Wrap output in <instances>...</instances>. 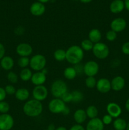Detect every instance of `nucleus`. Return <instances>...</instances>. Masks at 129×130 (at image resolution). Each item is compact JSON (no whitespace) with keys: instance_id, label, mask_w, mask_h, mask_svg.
<instances>
[{"instance_id":"obj_1","label":"nucleus","mask_w":129,"mask_h":130,"mask_svg":"<svg viewBox=\"0 0 129 130\" xmlns=\"http://www.w3.org/2000/svg\"><path fill=\"white\" fill-rule=\"evenodd\" d=\"M43 110L42 104L35 99L27 100L25 102L23 107L24 114L30 118H36L42 114Z\"/></svg>"},{"instance_id":"obj_2","label":"nucleus","mask_w":129,"mask_h":130,"mask_svg":"<svg viewBox=\"0 0 129 130\" xmlns=\"http://www.w3.org/2000/svg\"><path fill=\"white\" fill-rule=\"evenodd\" d=\"M84 57V52L78 45H72L66 50V60L72 65L80 63Z\"/></svg>"},{"instance_id":"obj_3","label":"nucleus","mask_w":129,"mask_h":130,"mask_svg":"<svg viewBox=\"0 0 129 130\" xmlns=\"http://www.w3.org/2000/svg\"><path fill=\"white\" fill-rule=\"evenodd\" d=\"M50 91L54 98L60 99L66 92L68 91V86L63 80L56 79L52 83Z\"/></svg>"},{"instance_id":"obj_4","label":"nucleus","mask_w":129,"mask_h":130,"mask_svg":"<svg viewBox=\"0 0 129 130\" xmlns=\"http://www.w3.org/2000/svg\"><path fill=\"white\" fill-rule=\"evenodd\" d=\"M47 63V60L44 55L42 54H35L30 58V69L35 72L42 71L44 69Z\"/></svg>"},{"instance_id":"obj_5","label":"nucleus","mask_w":129,"mask_h":130,"mask_svg":"<svg viewBox=\"0 0 129 130\" xmlns=\"http://www.w3.org/2000/svg\"><path fill=\"white\" fill-rule=\"evenodd\" d=\"M92 52L94 56L99 60L106 59L110 55L109 47L107 44L102 42H99L94 44Z\"/></svg>"},{"instance_id":"obj_6","label":"nucleus","mask_w":129,"mask_h":130,"mask_svg":"<svg viewBox=\"0 0 129 130\" xmlns=\"http://www.w3.org/2000/svg\"><path fill=\"white\" fill-rule=\"evenodd\" d=\"M66 107L65 103L59 98H54L48 104L49 112L55 114H62Z\"/></svg>"},{"instance_id":"obj_7","label":"nucleus","mask_w":129,"mask_h":130,"mask_svg":"<svg viewBox=\"0 0 129 130\" xmlns=\"http://www.w3.org/2000/svg\"><path fill=\"white\" fill-rule=\"evenodd\" d=\"M99 71V66L96 61L90 60L83 65V74L87 77H95Z\"/></svg>"},{"instance_id":"obj_8","label":"nucleus","mask_w":129,"mask_h":130,"mask_svg":"<svg viewBox=\"0 0 129 130\" xmlns=\"http://www.w3.org/2000/svg\"><path fill=\"white\" fill-rule=\"evenodd\" d=\"M32 94L33 99L42 102L48 97V90L44 85L35 86L33 88Z\"/></svg>"},{"instance_id":"obj_9","label":"nucleus","mask_w":129,"mask_h":130,"mask_svg":"<svg viewBox=\"0 0 129 130\" xmlns=\"http://www.w3.org/2000/svg\"><path fill=\"white\" fill-rule=\"evenodd\" d=\"M14 126V119L9 114L0 115V130H10Z\"/></svg>"},{"instance_id":"obj_10","label":"nucleus","mask_w":129,"mask_h":130,"mask_svg":"<svg viewBox=\"0 0 129 130\" xmlns=\"http://www.w3.org/2000/svg\"><path fill=\"white\" fill-rule=\"evenodd\" d=\"M16 52L20 57H29L33 52V48L30 44L21 43L16 47Z\"/></svg>"},{"instance_id":"obj_11","label":"nucleus","mask_w":129,"mask_h":130,"mask_svg":"<svg viewBox=\"0 0 129 130\" xmlns=\"http://www.w3.org/2000/svg\"><path fill=\"white\" fill-rule=\"evenodd\" d=\"M96 89L101 93H107L111 90V81L105 77H101L97 81Z\"/></svg>"},{"instance_id":"obj_12","label":"nucleus","mask_w":129,"mask_h":130,"mask_svg":"<svg viewBox=\"0 0 129 130\" xmlns=\"http://www.w3.org/2000/svg\"><path fill=\"white\" fill-rule=\"evenodd\" d=\"M126 27V22L124 19L121 17L116 18L111 21L110 24L111 30L116 33L123 31Z\"/></svg>"},{"instance_id":"obj_13","label":"nucleus","mask_w":129,"mask_h":130,"mask_svg":"<svg viewBox=\"0 0 129 130\" xmlns=\"http://www.w3.org/2000/svg\"><path fill=\"white\" fill-rule=\"evenodd\" d=\"M46 74L42 71L33 73L30 81L34 86H40V85H44L46 81Z\"/></svg>"},{"instance_id":"obj_14","label":"nucleus","mask_w":129,"mask_h":130,"mask_svg":"<svg viewBox=\"0 0 129 130\" xmlns=\"http://www.w3.org/2000/svg\"><path fill=\"white\" fill-rule=\"evenodd\" d=\"M106 111L108 114L111 116L113 118H119L121 114V108L118 104L115 102H110L106 106Z\"/></svg>"},{"instance_id":"obj_15","label":"nucleus","mask_w":129,"mask_h":130,"mask_svg":"<svg viewBox=\"0 0 129 130\" xmlns=\"http://www.w3.org/2000/svg\"><path fill=\"white\" fill-rule=\"evenodd\" d=\"M46 6L43 3L40 2H35L31 5L30 7V12L34 16H42L45 13Z\"/></svg>"},{"instance_id":"obj_16","label":"nucleus","mask_w":129,"mask_h":130,"mask_svg":"<svg viewBox=\"0 0 129 130\" xmlns=\"http://www.w3.org/2000/svg\"><path fill=\"white\" fill-rule=\"evenodd\" d=\"M104 125L102 120L99 118L91 119L89 121L85 127V130H104Z\"/></svg>"},{"instance_id":"obj_17","label":"nucleus","mask_w":129,"mask_h":130,"mask_svg":"<svg viewBox=\"0 0 129 130\" xmlns=\"http://www.w3.org/2000/svg\"><path fill=\"white\" fill-rule=\"evenodd\" d=\"M111 90L115 91H120L125 86V79L120 76H115L111 81Z\"/></svg>"},{"instance_id":"obj_18","label":"nucleus","mask_w":129,"mask_h":130,"mask_svg":"<svg viewBox=\"0 0 129 130\" xmlns=\"http://www.w3.org/2000/svg\"><path fill=\"white\" fill-rule=\"evenodd\" d=\"M125 8V3L122 0H113L111 3L110 10L111 13L115 14L121 13Z\"/></svg>"},{"instance_id":"obj_19","label":"nucleus","mask_w":129,"mask_h":130,"mask_svg":"<svg viewBox=\"0 0 129 130\" xmlns=\"http://www.w3.org/2000/svg\"><path fill=\"white\" fill-rule=\"evenodd\" d=\"M87 116L85 110L83 109H78L75 111L73 114V119L77 124H82L87 119Z\"/></svg>"},{"instance_id":"obj_20","label":"nucleus","mask_w":129,"mask_h":130,"mask_svg":"<svg viewBox=\"0 0 129 130\" xmlns=\"http://www.w3.org/2000/svg\"><path fill=\"white\" fill-rule=\"evenodd\" d=\"M0 65L3 69L5 71H10L13 68L15 62L12 57L10 56H5L0 60Z\"/></svg>"},{"instance_id":"obj_21","label":"nucleus","mask_w":129,"mask_h":130,"mask_svg":"<svg viewBox=\"0 0 129 130\" xmlns=\"http://www.w3.org/2000/svg\"><path fill=\"white\" fill-rule=\"evenodd\" d=\"M15 96L18 101H27L30 96V92H29V90L25 88H20L16 90Z\"/></svg>"},{"instance_id":"obj_22","label":"nucleus","mask_w":129,"mask_h":130,"mask_svg":"<svg viewBox=\"0 0 129 130\" xmlns=\"http://www.w3.org/2000/svg\"><path fill=\"white\" fill-rule=\"evenodd\" d=\"M101 38H102V34L98 29L94 28L91 29L89 32L88 39L94 44L101 42Z\"/></svg>"},{"instance_id":"obj_23","label":"nucleus","mask_w":129,"mask_h":130,"mask_svg":"<svg viewBox=\"0 0 129 130\" xmlns=\"http://www.w3.org/2000/svg\"><path fill=\"white\" fill-rule=\"evenodd\" d=\"M63 76L67 80H73L78 75L74 67H67L63 71Z\"/></svg>"},{"instance_id":"obj_24","label":"nucleus","mask_w":129,"mask_h":130,"mask_svg":"<svg viewBox=\"0 0 129 130\" xmlns=\"http://www.w3.org/2000/svg\"><path fill=\"white\" fill-rule=\"evenodd\" d=\"M113 126L115 130H126L127 123L123 118H118L113 122Z\"/></svg>"},{"instance_id":"obj_25","label":"nucleus","mask_w":129,"mask_h":130,"mask_svg":"<svg viewBox=\"0 0 129 130\" xmlns=\"http://www.w3.org/2000/svg\"><path fill=\"white\" fill-rule=\"evenodd\" d=\"M32 74L33 73L30 69L25 68L22 69V71H20L19 77L22 81H24V82H27V81H30Z\"/></svg>"},{"instance_id":"obj_26","label":"nucleus","mask_w":129,"mask_h":130,"mask_svg":"<svg viewBox=\"0 0 129 130\" xmlns=\"http://www.w3.org/2000/svg\"><path fill=\"white\" fill-rule=\"evenodd\" d=\"M86 114H87V118H89L90 119H94V118H97L99 111L95 105H91L87 107L85 110Z\"/></svg>"},{"instance_id":"obj_27","label":"nucleus","mask_w":129,"mask_h":130,"mask_svg":"<svg viewBox=\"0 0 129 130\" xmlns=\"http://www.w3.org/2000/svg\"><path fill=\"white\" fill-rule=\"evenodd\" d=\"M53 56L54 59L58 62H63L64 60H66V50L61 48L56 50Z\"/></svg>"},{"instance_id":"obj_28","label":"nucleus","mask_w":129,"mask_h":130,"mask_svg":"<svg viewBox=\"0 0 129 130\" xmlns=\"http://www.w3.org/2000/svg\"><path fill=\"white\" fill-rule=\"evenodd\" d=\"M94 43L89 40V39H83L82 42L80 46L81 47L83 52H89L92 51L94 46Z\"/></svg>"},{"instance_id":"obj_29","label":"nucleus","mask_w":129,"mask_h":130,"mask_svg":"<svg viewBox=\"0 0 129 130\" xmlns=\"http://www.w3.org/2000/svg\"><path fill=\"white\" fill-rule=\"evenodd\" d=\"M72 93V102L73 103H79L83 99V94L79 90H74Z\"/></svg>"},{"instance_id":"obj_30","label":"nucleus","mask_w":129,"mask_h":130,"mask_svg":"<svg viewBox=\"0 0 129 130\" xmlns=\"http://www.w3.org/2000/svg\"><path fill=\"white\" fill-rule=\"evenodd\" d=\"M18 66L22 69L27 68L30 64V58L29 57H20L17 61Z\"/></svg>"},{"instance_id":"obj_31","label":"nucleus","mask_w":129,"mask_h":130,"mask_svg":"<svg viewBox=\"0 0 129 130\" xmlns=\"http://www.w3.org/2000/svg\"><path fill=\"white\" fill-rule=\"evenodd\" d=\"M97 80L95 77H87L85 81L86 87L89 89H92L96 86Z\"/></svg>"},{"instance_id":"obj_32","label":"nucleus","mask_w":129,"mask_h":130,"mask_svg":"<svg viewBox=\"0 0 129 130\" xmlns=\"http://www.w3.org/2000/svg\"><path fill=\"white\" fill-rule=\"evenodd\" d=\"M7 79L11 83L15 84L18 81V76L15 72L10 71L7 74Z\"/></svg>"},{"instance_id":"obj_33","label":"nucleus","mask_w":129,"mask_h":130,"mask_svg":"<svg viewBox=\"0 0 129 130\" xmlns=\"http://www.w3.org/2000/svg\"><path fill=\"white\" fill-rule=\"evenodd\" d=\"M10 105L5 101L0 102V113L1 114H8L10 110Z\"/></svg>"},{"instance_id":"obj_34","label":"nucleus","mask_w":129,"mask_h":130,"mask_svg":"<svg viewBox=\"0 0 129 130\" xmlns=\"http://www.w3.org/2000/svg\"><path fill=\"white\" fill-rule=\"evenodd\" d=\"M117 38V33L112 30H110L107 31L106 34V38L108 41H114Z\"/></svg>"},{"instance_id":"obj_35","label":"nucleus","mask_w":129,"mask_h":130,"mask_svg":"<svg viewBox=\"0 0 129 130\" xmlns=\"http://www.w3.org/2000/svg\"><path fill=\"white\" fill-rule=\"evenodd\" d=\"M63 102H64L65 104L67 103H70L72 102V93L69 92V91H67L60 98Z\"/></svg>"},{"instance_id":"obj_36","label":"nucleus","mask_w":129,"mask_h":130,"mask_svg":"<svg viewBox=\"0 0 129 130\" xmlns=\"http://www.w3.org/2000/svg\"><path fill=\"white\" fill-rule=\"evenodd\" d=\"M5 91H6L7 95H15V92H16V90L15 88V86H13L12 85H8L5 86Z\"/></svg>"},{"instance_id":"obj_37","label":"nucleus","mask_w":129,"mask_h":130,"mask_svg":"<svg viewBox=\"0 0 129 130\" xmlns=\"http://www.w3.org/2000/svg\"><path fill=\"white\" fill-rule=\"evenodd\" d=\"M113 118L110 116L109 114H105L104 116H103L102 118V121L104 125H109V124H111V123L113 122Z\"/></svg>"},{"instance_id":"obj_38","label":"nucleus","mask_w":129,"mask_h":130,"mask_svg":"<svg viewBox=\"0 0 129 130\" xmlns=\"http://www.w3.org/2000/svg\"><path fill=\"white\" fill-rule=\"evenodd\" d=\"M121 52H123V53L126 55H129V41L126 42V43H124L121 46Z\"/></svg>"},{"instance_id":"obj_39","label":"nucleus","mask_w":129,"mask_h":130,"mask_svg":"<svg viewBox=\"0 0 129 130\" xmlns=\"http://www.w3.org/2000/svg\"><path fill=\"white\" fill-rule=\"evenodd\" d=\"M74 68L75 69L76 71H77V75L81 74L82 73H83V65L80 64V63L78 64L75 65Z\"/></svg>"},{"instance_id":"obj_40","label":"nucleus","mask_w":129,"mask_h":130,"mask_svg":"<svg viewBox=\"0 0 129 130\" xmlns=\"http://www.w3.org/2000/svg\"><path fill=\"white\" fill-rule=\"evenodd\" d=\"M6 93L5 91V88L0 87V102L4 101L6 97Z\"/></svg>"},{"instance_id":"obj_41","label":"nucleus","mask_w":129,"mask_h":130,"mask_svg":"<svg viewBox=\"0 0 129 130\" xmlns=\"http://www.w3.org/2000/svg\"><path fill=\"white\" fill-rule=\"evenodd\" d=\"M24 32H25V29H24V27L21 26H18L15 29V33L17 36L22 35Z\"/></svg>"},{"instance_id":"obj_42","label":"nucleus","mask_w":129,"mask_h":130,"mask_svg":"<svg viewBox=\"0 0 129 130\" xmlns=\"http://www.w3.org/2000/svg\"><path fill=\"white\" fill-rule=\"evenodd\" d=\"M69 130H85V129L82 124H76L72 126Z\"/></svg>"},{"instance_id":"obj_43","label":"nucleus","mask_w":129,"mask_h":130,"mask_svg":"<svg viewBox=\"0 0 129 130\" xmlns=\"http://www.w3.org/2000/svg\"><path fill=\"white\" fill-rule=\"evenodd\" d=\"M5 48L2 43H0V60L5 57Z\"/></svg>"},{"instance_id":"obj_44","label":"nucleus","mask_w":129,"mask_h":130,"mask_svg":"<svg viewBox=\"0 0 129 130\" xmlns=\"http://www.w3.org/2000/svg\"><path fill=\"white\" fill-rule=\"evenodd\" d=\"M70 109L67 106L65 107V109H64V110H63V112L62 114L64 116H67L70 114Z\"/></svg>"},{"instance_id":"obj_45","label":"nucleus","mask_w":129,"mask_h":130,"mask_svg":"<svg viewBox=\"0 0 129 130\" xmlns=\"http://www.w3.org/2000/svg\"><path fill=\"white\" fill-rule=\"evenodd\" d=\"M124 3H125V8L128 11H129V0H125Z\"/></svg>"},{"instance_id":"obj_46","label":"nucleus","mask_w":129,"mask_h":130,"mask_svg":"<svg viewBox=\"0 0 129 130\" xmlns=\"http://www.w3.org/2000/svg\"><path fill=\"white\" fill-rule=\"evenodd\" d=\"M55 129H56L55 126H54V124H49V125L48 126V130H55Z\"/></svg>"},{"instance_id":"obj_47","label":"nucleus","mask_w":129,"mask_h":130,"mask_svg":"<svg viewBox=\"0 0 129 130\" xmlns=\"http://www.w3.org/2000/svg\"><path fill=\"white\" fill-rule=\"evenodd\" d=\"M125 109L128 112H129V99L125 102Z\"/></svg>"},{"instance_id":"obj_48","label":"nucleus","mask_w":129,"mask_h":130,"mask_svg":"<svg viewBox=\"0 0 129 130\" xmlns=\"http://www.w3.org/2000/svg\"><path fill=\"white\" fill-rule=\"evenodd\" d=\"M55 130H67V129L64 126H61L58 127V128H56Z\"/></svg>"},{"instance_id":"obj_49","label":"nucleus","mask_w":129,"mask_h":130,"mask_svg":"<svg viewBox=\"0 0 129 130\" xmlns=\"http://www.w3.org/2000/svg\"><path fill=\"white\" fill-rule=\"evenodd\" d=\"M80 1L83 3H91L92 0H80Z\"/></svg>"},{"instance_id":"obj_50","label":"nucleus","mask_w":129,"mask_h":130,"mask_svg":"<svg viewBox=\"0 0 129 130\" xmlns=\"http://www.w3.org/2000/svg\"><path fill=\"white\" fill-rule=\"evenodd\" d=\"M38 1H39V2H40V3H48V1H50V0H37Z\"/></svg>"},{"instance_id":"obj_51","label":"nucleus","mask_w":129,"mask_h":130,"mask_svg":"<svg viewBox=\"0 0 129 130\" xmlns=\"http://www.w3.org/2000/svg\"><path fill=\"white\" fill-rule=\"evenodd\" d=\"M126 130H129V122L127 123V126H126Z\"/></svg>"},{"instance_id":"obj_52","label":"nucleus","mask_w":129,"mask_h":130,"mask_svg":"<svg viewBox=\"0 0 129 130\" xmlns=\"http://www.w3.org/2000/svg\"><path fill=\"white\" fill-rule=\"evenodd\" d=\"M45 130H48V129H45Z\"/></svg>"},{"instance_id":"obj_53","label":"nucleus","mask_w":129,"mask_h":130,"mask_svg":"<svg viewBox=\"0 0 129 130\" xmlns=\"http://www.w3.org/2000/svg\"><path fill=\"white\" fill-rule=\"evenodd\" d=\"M122 1H123V0H122Z\"/></svg>"}]
</instances>
